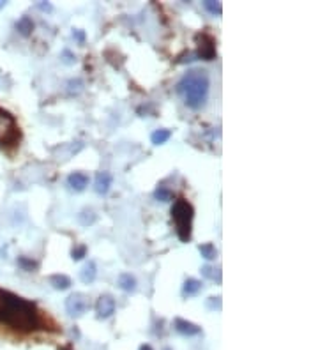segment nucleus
Listing matches in <instances>:
<instances>
[{
  "label": "nucleus",
  "instance_id": "obj_4",
  "mask_svg": "<svg viewBox=\"0 0 318 350\" xmlns=\"http://www.w3.org/2000/svg\"><path fill=\"white\" fill-rule=\"evenodd\" d=\"M20 141V128L7 110L0 108V147H16Z\"/></svg>",
  "mask_w": 318,
  "mask_h": 350
},
{
  "label": "nucleus",
  "instance_id": "obj_11",
  "mask_svg": "<svg viewBox=\"0 0 318 350\" xmlns=\"http://www.w3.org/2000/svg\"><path fill=\"white\" fill-rule=\"evenodd\" d=\"M96 276H97V266H96V262H94V260H89L83 267H81V271H80V280H81V283H85V285H90V283H94Z\"/></svg>",
  "mask_w": 318,
  "mask_h": 350
},
{
  "label": "nucleus",
  "instance_id": "obj_8",
  "mask_svg": "<svg viewBox=\"0 0 318 350\" xmlns=\"http://www.w3.org/2000/svg\"><path fill=\"white\" fill-rule=\"evenodd\" d=\"M173 329L177 331L182 336H198L201 333V327H198L196 324L184 320V318H175L173 320Z\"/></svg>",
  "mask_w": 318,
  "mask_h": 350
},
{
  "label": "nucleus",
  "instance_id": "obj_3",
  "mask_svg": "<svg viewBox=\"0 0 318 350\" xmlns=\"http://www.w3.org/2000/svg\"><path fill=\"white\" fill-rule=\"evenodd\" d=\"M172 217L175 221V228H177V235L182 242L191 241V226H193V217H194V209L190 202L184 198L173 202L172 207Z\"/></svg>",
  "mask_w": 318,
  "mask_h": 350
},
{
  "label": "nucleus",
  "instance_id": "obj_31",
  "mask_svg": "<svg viewBox=\"0 0 318 350\" xmlns=\"http://www.w3.org/2000/svg\"><path fill=\"white\" fill-rule=\"evenodd\" d=\"M2 7H5V2H4V0H0V9H2Z\"/></svg>",
  "mask_w": 318,
  "mask_h": 350
},
{
  "label": "nucleus",
  "instance_id": "obj_15",
  "mask_svg": "<svg viewBox=\"0 0 318 350\" xmlns=\"http://www.w3.org/2000/svg\"><path fill=\"white\" fill-rule=\"evenodd\" d=\"M16 30L21 34L23 37H28L30 34H32V30H34V21H32V18H28V16H21L20 20L16 21Z\"/></svg>",
  "mask_w": 318,
  "mask_h": 350
},
{
  "label": "nucleus",
  "instance_id": "obj_25",
  "mask_svg": "<svg viewBox=\"0 0 318 350\" xmlns=\"http://www.w3.org/2000/svg\"><path fill=\"white\" fill-rule=\"evenodd\" d=\"M18 266H20L23 271H34V269H37V262L36 260H30V258L20 257V258H18Z\"/></svg>",
  "mask_w": 318,
  "mask_h": 350
},
{
  "label": "nucleus",
  "instance_id": "obj_7",
  "mask_svg": "<svg viewBox=\"0 0 318 350\" xmlns=\"http://www.w3.org/2000/svg\"><path fill=\"white\" fill-rule=\"evenodd\" d=\"M96 313H97L96 317L99 318V320L110 318L115 313V299L110 294L99 295V299H97V302H96Z\"/></svg>",
  "mask_w": 318,
  "mask_h": 350
},
{
  "label": "nucleus",
  "instance_id": "obj_18",
  "mask_svg": "<svg viewBox=\"0 0 318 350\" xmlns=\"http://www.w3.org/2000/svg\"><path fill=\"white\" fill-rule=\"evenodd\" d=\"M201 276L207 280H212V281H221V273H219V269H214V267L210 266H203L201 267Z\"/></svg>",
  "mask_w": 318,
  "mask_h": 350
},
{
  "label": "nucleus",
  "instance_id": "obj_6",
  "mask_svg": "<svg viewBox=\"0 0 318 350\" xmlns=\"http://www.w3.org/2000/svg\"><path fill=\"white\" fill-rule=\"evenodd\" d=\"M198 52L196 55L203 61H214L216 59V41L207 34H198Z\"/></svg>",
  "mask_w": 318,
  "mask_h": 350
},
{
  "label": "nucleus",
  "instance_id": "obj_29",
  "mask_svg": "<svg viewBox=\"0 0 318 350\" xmlns=\"http://www.w3.org/2000/svg\"><path fill=\"white\" fill-rule=\"evenodd\" d=\"M37 7L43 9V11H52L53 5H52V4H48V2H39V4H37Z\"/></svg>",
  "mask_w": 318,
  "mask_h": 350
},
{
  "label": "nucleus",
  "instance_id": "obj_19",
  "mask_svg": "<svg viewBox=\"0 0 318 350\" xmlns=\"http://www.w3.org/2000/svg\"><path fill=\"white\" fill-rule=\"evenodd\" d=\"M78 221H80L83 226H89L96 221V214H94L92 209H83L80 214H78Z\"/></svg>",
  "mask_w": 318,
  "mask_h": 350
},
{
  "label": "nucleus",
  "instance_id": "obj_23",
  "mask_svg": "<svg viewBox=\"0 0 318 350\" xmlns=\"http://www.w3.org/2000/svg\"><path fill=\"white\" fill-rule=\"evenodd\" d=\"M81 90H83V81L80 80V78H76V80H69L67 81V92L71 94V96H76V94H80Z\"/></svg>",
  "mask_w": 318,
  "mask_h": 350
},
{
  "label": "nucleus",
  "instance_id": "obj_22",
  "mask_svg": "<svg viewBox=\"0 0 318 350\" xmlns=\"http://www.w3.org/2000/svg\"><path fill=\"white\" fill-rule=\"evenodd\" d=\"M9 295H11V292H4V290H0V322H4L5 311H7Z\"/></svg>",
  "mask_w": 318,
  "mask_h": 350
},
{
  "label": "nucleus",
  "instance_id": "obj_21",
  "mask_svg": "<svg viewBox=\"0 0 318 350\" xmlns=\"http://www.w3.org/2000/svg\"><path fill=\"white\" fill-rule=\"evenodd\" d=\"M203 7H205L210 14H214V16H219L223 12L221 2H214V0H205V2H203Z\"/></svg>",
  "mask_w": 318,
  "mask_h": 350
},
{
  "label": "nucleus",
  "instance_id": "obj_24",
  "mask_svg": "<svg viewBox=\"0 0 318 350\" xmlns=\"http://www.w3.org/2000/svg\"><path fill=\"white\" fill-rule=\"evenodd\" d=\"M87 257V246L85 244H80V246H74L73 251H71V258H73L74 262L81 260V258Z\"/></svg>",
  "mask_w": 318,
  "mask_h": 350
},
{
  "label": "nucleus",
  "instance_id": "obj_13",
  "mask_svg": "<svg viewBox=\"0 0 318 350\" xmlns=\"http://www.w3.org/2000/svg\"><path fill=\"white\" fill-rule=\"evenodd\" d=\"M201 281L200 280H194V278H188L184 281V285H182V295L184 297H193V295H196L198 292L201 290Z\"/></svg>",
  "mask_w": 318,
  "mask_h": 350
},
{
  "label": "nucleus",
  "instance_id": "obj_12",
  "mask_svg": "<svg viewBox=\"0 0 318 350\" xmlns=\"http://www.w3.org/2000/svg\"><path fill=\"white\" fill-rule=\"evenodd\" d=\"M48 281L55 290H67V288H71V285H73V283H71V278L65 276V274H52V276L48 278Z\"/></svg>",
  "mask_w": 318,
  "mask_h": 350
},
{
  "label": "nucleus",
  "instance_id": "obj_26",
  "mask_svg": "<svg viewBox=\"0 0 318 350\" xmlns=\"http://www.w3.org/2000/svg\"><path fill=\"white\" fill-rule=\"evenodd\" d=\"M207 308H210V310H221V297H209V301H207Z\"/></svg>",
  "mask_w": 318,
  "mask_h": 350
},
{
  "label": "nucleus",
  "instance_id": "obj_28",
  "mask_svg": "<svg viewBox=\"0 0 318 350\" xmlns=\"http://www.w3.org/2000/svg\"><path fill=\"white\" fill-rule=\"evenodd\" d=\"M73 37L78 41V43H80V45H83V43H85V32H83V30H80V28H74V30H73Z\"/></svg>",
  "mask_w": 318,
  "mask_h": 350
},
{
  "label": "nucleus",
  "instance_id": "obj_2",
  "mask_svg": "<svg viewBox=\"0 0 318 350\" xmlns=\"http://www.w3.org/2000/svg\"><path fill=\"white\" fill-rule=\"evenodd\" d=\"M4 322L7 324V326H11L12 329L34 331V329H39L43 320H41V315L34 302H28V301H25V299L18 297V295L11 294L9 295L7 311H5Z\"/></svg>",
  "mask_w": 318,
  "mask_h": 350
},
{
  "label": "nucleus",
  "instance_id": "obj_1",
  "mask_svg": "<svg viewBox=\"0 0 318 350\" xmlns=\"http://www.w3.org/2000/svg\"><path fill=\"white\" fill-rule=\"evenodd\" d=\"M210 78L209 72L203 69H191L179 80L177 92L182 96L186 106L191 110H200L205 106L207 97H209Z\"/></svg>",
  "mask_w": 318,
  "mask_h": 350
},
{
  "label": "nucleus",
  "instance_id": "obj_17",
  "mask_svg": "<svg viewBox=\"0 0 318 350\" xmlns=\"http://www.w3.org/2000/svg\"><path fill=\"white\" fill-rule=\"evenodd\" d=\"M198 251H200V255L205 258V260H214V258H216V255H218V250H216V246H214L212 242L200 244V246H198Z\"/></svg>",
  "mask_w": 318,
  "mask_h": 350
},
{
  "label": "nucleus",
  "instance_id": "obj_30",
  "mask_svg": "<svg viewBox=\"0 0 318 350\" xmlns=\"http://www.w3.org/2000/svg\"><path fill=\"white\" fill-rule=\"evenodd\" d=\"M140 350H152V347H150V345H141Z\"/></svg>",
  "mask_w": 318,
  "mask_h": 350
},
{
  "label": "nucleus",
  "instance_id": "obj_32",
  "mask_svg": "<svg viewBox=\"0 0 318 350\" xmlns=\"http://www.w3.org/2000/svg\"><path fill=\"white\" fill-rule=\"evenodd\" d=\"M165 350H170V349H165Z\"/></svg>",
  "mask_w": 318,
  "mask_h": 350
},
{
  "label": "nucleus",
  "instance_id": "obj_14",
  "mask_svg": "<svg viewBox=\"0 0 318 350\" xmlns=\"http://www.w3.org/2000/svg\"><path fill=\"white\" fill-rule=\"evenodd\" d=\"M117 283L124 292H134V290H136V280H134V276H131L129 273L119 274Z\"/></svg>",
  "mask_w": 318,
  "mask_h": 350
},
{
  "label": "nucleus",
  "instance_id": "obj_20",
  "mask_svg": "<svg viewBox=\"0 0 318 350\" xmlns=\"http://www.w3.org/2000/svg\"><path fill=\"white\" fill-rule=\"evenodd\" d=\"M154 198L159 202H172L173 200V193L165 186H159V188L154 191Z\"/></svg>",
  "mask_w": 318,
  "mask_h": 350
},
{
  "label": "nucleus",
  "instance_id": "obj_16",
  "mask_svg": "<svg viewBox=\"0 0 318 350\" xmlns=\"http://www.w3.org/2000/svg\"><path fill=\"white\" fill-rule=\"evenodd\" d=\"M170 137H172V131H170V129H156V131L150 135V141H152L154 145H163L170 140Z\"/></svg>",
  "mask_w": 318,
  "mask_h": 350
},
{
  "label": "nucleus",
  "instance_id": "obj_5",
  "mask_svg": "<svg viewBox=\"0 0 318 350\" xmlns=\"http://www.w3.org/2000/svg\"><path fill=\"white\" fill-rule=\"evenodd\" d=\"M90 310V299L89 295L81 294V292H74L65 299V311L69 317L80 318L83 317L87 311Z\"/></svg>",
  "mask_w": 318,
  "mask_h": 350
},
{
  "label": "nucleus",
  "instance_id": "obj_27",
  "mask_svg": "<svg viewBox=\"0 0 318 350\" xmlns=\"http://www.w3.org/2000/svg\"><path fill=\"white\" fill-rule=\"evenodd\" d=\"M62 61H64L65 64H73V62L76 61V57L69 52V50H64V52H62Z\"/></svg>",
  "mask_w": 318,
  "mask_h": 350
},
{
  "label": "nucleus",
  "instance_id": "obj_10",
  "mask_svg": "<svg viewBox=\"0 0 318 350\" xmlns=\"http://www.w3.org/2000/svg\"><path fill=\"white\" fill-rule=\"evenodd\" d=\"M67 186L74 191H83L89 186V175L83 172H73L67 175Z\"/></svg>",
  "mask_w": 318,
  "mask_h": 350
},
{
  "label": "nucleus",
  "instance_id": "obj_9",
  "mask_svg": "<svg viewBox=\"0 0 318 350\" xmlns=\"http://www.w3.org/2000/svg\"><path fill=\"white\" fill-rule=\"evenodd\" d=\"M113 184V177L110 172H99L96 175V181H94V189H96L97 195H106L110 191Z\"/></svg>",
  "mask_w": 318,
  "mask_h": 350
}]
</instances>
